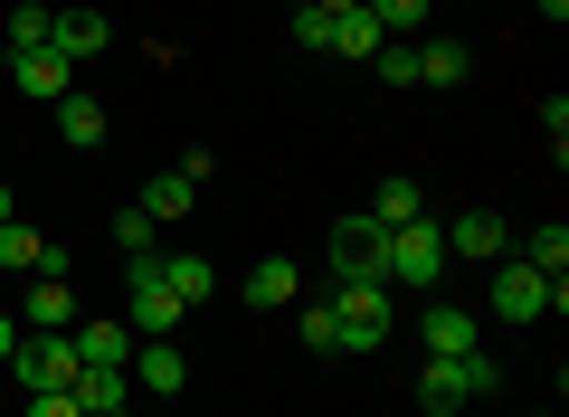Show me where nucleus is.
Segmentation results:
<instances>
[{
    "instance_id": "1",
    "label": "nucleus",
    "mask_w": 569,
    "mask_h": 417,
    "mask_svg": "<svg viewBox=\"0 0 569 417\" xmlns=\"http://www.w3.org/2000/svg\"><path fill=\"white\" fill-rule=\"evenodd\" d=\"M485 304H493L503 322H541V314H560V304H569V285H560V276H541V266H522V257H493Z\"/></svg>"
},
{
    "instance_id": "2",
    "label": "nucleus",
    "mask_w": 569,
    "mask_h": 417,
    "mask_svg": "<svg viewBox=\"0 0 569 417\" xmlns=\"http://www.w3.org/2000/svg\"><path fill=\"white\" fill-rule=\"evenodd\" d=\"M323 314H332V332H342V351H380L389 341V285H332Z\"/></svg>"
},
{
    "instance_id": "3",
    "label": "nucleus",
    "mask_w": 569,
    "mask_h": 417,
    "mask_svg": "<svg viewBox=\"0 0 569 417\" xmlns=\"http://www.w3.org/2000/svg\"><path fill=\"white\" fill-rule=\"evenodd\" d=\"M10 360H20V389L29 398H48V389H77V332H20L10 341Z\"/></svg>"
},
{
    "instance_id": "4",
    "label": "nucleus",
    "mask_w": 569,
    "mask_h": 417,
    "mask_svg": "<svg viewBox=\"0 0 569 417\" xmlns=\"http://www.w3.org/2000/svg\"><path fill=\"white\" fill-rule=\"evenodd\" d=\"M437 276H447V238H437V219L389 228V266H380V285H437Z\"/></svg>"
},
{
    "instance_id": "5",
    "label": "nucleus",
    "mask_w": 569,
    "mask_h": 417,
    "mask_svg": "<svg viewBox=\"0 0 569 417\" xmlns=\"http://www.w3.org/2000/svg\"><path fill=\"white\" fill-rule=\"evenodd\" d=\"M332 266H342V285H380V266H389V228L370 219V209L332 219Z\"/></svg>"
},
{
    "instance_id": "6",
    "label": "nucleus",
    "mask_w": 569,
    "mask_h": 417,
    "mask_svg": "<svg viewBox=\"0 0 569 417\" xmlns=\"http://www.w3.org/2000/svg\"><path fill=\"white\" fill-rule=\"evenodd\" d=\"M437 238H447V257H466V266H493V257H512V228L493 219V209H466V219H447Z\"/></svg>"
},
{
    "instance_id": "7",
    "label": "nucleus",
    "mask_w": 569,
    "mask_h": 417,
    "mask_svg": "<svg viewBox=\"0 0 569 417\" xmlns=\"http://www.w3.org/2000/svg\"><path fill=\"white\" fill-rule=\"evenodd\" d=\"M123 379H133V389H152V398H181L190 360H181V341H133V360H123Z\"/></svg>"
},
{
    "instance_id": "8",
    "label": "nucleus",
    "mask_w": 569,
    "mask_h": 417,
    "mask_svg": "<svg viewBox=\"0 0 569 417\" xmlns=\"http://www.w3.org/2000/svg\"><path fill=\"white\" fill-rule=\"evenodd\" d=\"M418 408H427V417H466V408H475L466 360H427V370H418Z\"/></svg>"
},
{
    "instance_id": "9",
    "label": "nucleus",
    "mask_w": 569,
    "mask_h": 417,
    "mask_svg": "<svg viewBox=\"0 0 569 417\" xmlns=\"http://www.w3.org/2000/svg\"><path fill=\"white\" fill-rule=\"evenodd\" d=\"M10 77H20V96H39V105H58L67 86H77V67H67L58 48H10Z\"/></svg>"
},
{
    "instance_id": "10",
    "label": "nucleus",
    "mask_w": 569,
    "mask_h": 417,
    "mask_svg": "<svg viewBox=\"0 0 569 417\" xmlns=\"http://www.w3.org/2000/svg\"><path fill=\"white\" fill-rule=\"evenodd\" d=\"M418 341H427V360H466L475 351V314H466V304H427Z\"/></svg>"
},
{
    "instance_id": "11",
    "label": "nucleus",
    "mask_w": 569,
    "mask_h": 417,
    "mask_svg": "<svg viewBox=\"0 0 569 417\" xmlns=\"http://www.w3.org/2000/svg\"><path fill=\"white\" fill-rule=\"evenodd\" d=\"M20 332H77V295H67V276H39V285H29Z\"/></svg>"
},
{
    "instance_id": "12",
    "label": "nucleus",
    "mask_w": 569,
    "mask_h": 417,
    "mask_svg": "<svg viewBox=\"0 0 569 417\" xmlns=\"http://www.w3.org/2000/svg\"><path fill=\"white\" fill-rule=\"evenodd\" d=\"M190 199H200V180H181V171H152V180H142V199H133V209H142L152 228H171V219H190Z\"/></svg>"
},
{
    "instance_id": "13",
    "label": "nucleus",
    "mask_w": 569,
    "mask_h": 417,
    "mask_svg": "<svg viewBox=\"0 0 569 417\" xmlns=\"http://www.w3.org/2000/svg\"><path fill=\"white\" fill-rule=\"evenodd\" d=\"M77 360L86 370H123V360H133V332H123V322H77Z\"/></svg>"
},
{
    "instance_id": "14",
    "label": "nucleus",
    "mask_w": 569,
    "mask_h": 417,
    "mask_svg": "<svg viewBox=\"0 0 569 417\" xmlns=\"http://www.w3.org/2000/svg\"><path fill=\"white\" fill-rule=\"evenodd\" d=\"M370 219H380V228H408V219H427V190H418L408 171H389L380 190H370Z\"/></svg>"
},
{
    "instance_id": "15",
    "label": "nucleus",
    "mask_w": 569,
    "mask_h": 417,
    "mask_svg": "<svg viewBox=\"0 0 569 417\" xmlns=\"http://www.w3.org/2000/svg\"><path fill=\"white\" fill-rule=\"evenodd\" d=\"M48 48H58L67 67H77V58H96V48H104V10H58V29H48Z\"/></svg>"
},
{
    "instance_id": "16",
    "label": "nucleus",
    "mask_w": 569,
    "mask_h": 417,
    "mask_svg": "<svg viewBox=\"0 0 569 417\" xmlns=\"http://www.w3.org/2000/svg\"><path fill=\"white\" fill-rule=\"evenodd\" d=\"M475 77V48L466 39H427L418 48V86H466Z\"/></svg>"
},
{
    "instance_id": "17",
    "label": "nucleus",
    "mask_w": 569,
    "mask_h": 417,
    "mask_svg": "<svg viewBox=\"0 0 569 417\" xmlns=\"http://www.w3.org/2000/svg\"><path fill=\"white\" fill-rule=\"evenodd\" d=\"M58 133L77 142V152H96V142H104V105H96V96H77V86H67V96H58Z\"/></svg>"
},
{
    "instance_id": "18",
    "label": "nucleus",
    "mask_w": 569,
    "mask_h": 417,
    "mask_svg": "<svg viewBox=\"0 0 569 417\" xmlns=\"http://www.w3.org/2000/svg\"><path fill=\"white\" fill-rule=\"evenodd\" d=\"M305 295V276H295V257H266L257 276H247V304H266V314H276V304H295Z\"/></svg>"
},
{
    "instance_id": "19",
    "label": "nucleus",
    "mask_w": 569,
    "mask_h": 417,
    "mask_svg": "<svg viewBox=\"0 0 569 417\" xmlns=\"http://www.w3.org/2000/svg\"><path fill=\"white\" fill-rule=\"evenodd\" d=\"M67 398H77L86 417H96V408H133V379H123V370H77V389H67Z\"/></svg>"
},
{
    "instance_id": "20",
    "label": "nucleus",
    "mask_w": 569,
    "mask_h": 417,
    "mask_svg": "<svg viewBox=\"0 0 569 417\" xmlns=\"http://www.w3.org/2000/svg\"><path fill=\"white\" fill-rule=\"evenodd\" d=\"M332 58H380V20L370 10H332Z\"/></svg>"
},
{
    "instance_id": "21",
    "label": "nucleus",
    "mask_w": 569,
    "mask_h": 417,
    "mask_svg": "<svg viewBox=\"0 0 569 417\" xmlns=\"http://www.w3.org/2000/svg\"><path fill=\"white\" fill-rule=\"evenodd\" d=\"M522 266H541V276H569V228H560V219H541V228L522 238Z\"/></svg>"
},
{
    "instance_id": "22",
    "label": "nucleus",
    "mask_w": 569,
    "mask_h": 417,
    "mask_svg": "<svg viewBox=\"0 0 569 417\" xmlns=\"http://www.w3.org/2000/svg\"><path fill=\"white\" fill-rule=\"evenodd\" d=\"M39 228H20V219H0V276H39Z\"/></svg>"
},
{
    "instance_id": "23",
    "label": "nucleus",
    "mask_w": 569,
    "mask_h": 417,
    "mask_svg": "<svg viewBox=\"0 0 569 417\" xmlns=\"http://www.w3.org/2000/svg\"><path fill=\"white\" fill-rule=\"evenodd\" d=\"M162 285H171L181 304H209V295H219V276H209V257H162Z\"/></svg>"
},
{
    "instance_id": "24",
    "label": "nucleus",
    "mask_w": 569,
    "mask_h": 417,
    "mask_svg": "<svg viewBox=\"0 0 569 417\" xmlns=\"http://www.w3.org/2000/svg\"><path fill=\"white\" fill-rule=\"evenodd\" d=\"M370 20H380V39H408V29L427 20V10H437V0H361Z\"/></svg>"
},
{
    "instance_id": "25",
    "label": "nucleus",
    "mask_w": 569,
    "mask_h": 417,
    "mask_svg": "<svg viewBox=\"0 0 569 417\" xmlns=\"http://www.w3.org/2000/svg\"><path fill=\"white\" fill-rule=\"evenodd\" d=\"M48 29H58L48 0H20V10H10V48H48Z\"/></svg>"
},
{
    "instance_id": "26",
    "label": "nucleus",
    "mask_w": 569,
    "mask_h": 417,
    "mask_svg": "<svg viewBox=\"0 0 569 417\" xmlns=\"http://www.w3.org/2000/svg\"><path fill=\"white\" fill-rule=\"evenodd\" d=\"M370 67H380L389 86H418V48H408V39H380V58H370Z\"/></svg>"
},
{
    "instance_id": "27",
    "label": "nucleus",
    "mask_w": 569,
    "mask_h": 417,
    "mask_svg": "<svg viewBox=\"0 0 569 417\" xmlns=\"http://www.w3.org/2000/svg\"><path fill=\"white\" fill-rule=\"evenodd\" d=\"M295 39H305V48H332V10H323V0H305V10H295Z\"/></svg>"
},
{
    "instance_id": "28",
    "label": "nucleus",
    "mask_w": 569,
    "mask_h": 417,
    "mask_svg": "<svg viewBox=\"0 0 569 417\" xmlns=\"http://www.w3.org/2000/svg\"><path fill=\"white\" fill-rule=\"evenodd\" d=\"M114 247H123V257H152V219H142V209H123V219H114Z\"/></svg>"
},
{
    "instance_id": "29",
    "label": "nucleus",
    "mask_w": 569,
    "mask_h": 417,
    "mask_svg": "<svg viewBox=\"0 0 569 417\" xmlns=\"http://www.w3.org/2000/svg\"><path fill=\"white\" fill-rule=\"evenodd\" d=\"M305 341H313V351H342V332H332V314H323V304H305Z\"/></svg>"
},
{
    "instance_id": "30",
    "label": "nucleus",
    "mask_w": 569,
    "mask_h": 417,
    "mask_svg": "<svg viewBox=\"0 0 569 417\" xmlns=\"http://www.w3.org/2000/svg\"><path fill=\"white\" fill-rule=\"evenodd\" d=\"M466 379H475V398H493V389H503V360H485V351H466Z\"/></svg>"
},
{
    "instance_id": "31",
    "label": "nucleus",
    "mask_w": 569,
    "mask_h": 417,
    "mask_svg": "<svg viewBox=\"0 0 569 417\" xmlns=\"http://www.w3.org/2000/svg\"><path fill=\"white\" fill-rule=\"evenodd\" d=\"M29 417H86V408H77L67 389H48V398H29Z\"/></svg>"
},
{
    "instance_id": "32",
    "label": "nucleus",
    "mask_w": 569,
    "mask_h": 417,
    "mask_svg": "<svg viewBox=\"0 0 569 417\" xmlns=\"http://www.w3.org/2000/svg\"><path fill=\"white\" fill-rule=\"evenodd\" d=\"M10 341H20V322H10V314H0V360H10Z\"/></svg>"
},
{
    "instance_id": "33",
    "label": "nucleus",
    "mask_w": 569,
    "mask_h": 417,
    "mask_svg": "<svg viewBox=\"0 0 569 417\" xmlns=\"http://www.w3.org/2000/svg\"><path fill=\"white\" fill-rule=\"evenodd\" d=\"M541 20H569V0H541Z\"/></svg>"
},
{
    "instance_id": "34",
    "label": "nucleus",
    "mask_w": 569,
    "mask_h": 417,
    "mask_svg": "<svg viewBox=\"0 0 569 417\" xmlns=\"http://www.w3.org/2000/svg\"><path fill=\"white\" fill-rule=\"evenodd\" d=\"M0 219H10V180H0Z\"/></svg>"
},
{
    "instance_id": "35",
    "label": "nucleus",
    "mask_w": 569,
    "mask_h": 417,
    "mask_svg": "<svg viewBox=\"0 0 569 417\" xmlns=\"http://www.w3.org/2000/svg\"><path fill=\"white\" fill-rule=\"evenodd\" d=\"M323 10H361V0H323Z\"/></svg>"
},
{
    "instance_id": "36",
    "label": "nucleus",
    "mask_w": 569,
    "mask_h": 417,
    "mask_svg": "<svg viewBox=\"0 0 569 417\" xmlns=\"http://www.w3.org/2000/svg\"><path fill=\"white\" fill-rule=\"evenodd\" d=\"M96 417H133V408H96Z\"/></svg>"
},
{
    "instance_id": "37",
    "label": "nucleus",
    "mask_w": 569,
    "mask_h": 417,
    "mask_svg": "<svg viewBox=\"0 0 569 417\" xmlns=\"http://www.w3.org/2000/svg\"><path fill=\"white\" fill-rule=\"evenodd\" d=\"M162 417H181V408H171V398H162Z\"/></svg>"
}]
</instances>
